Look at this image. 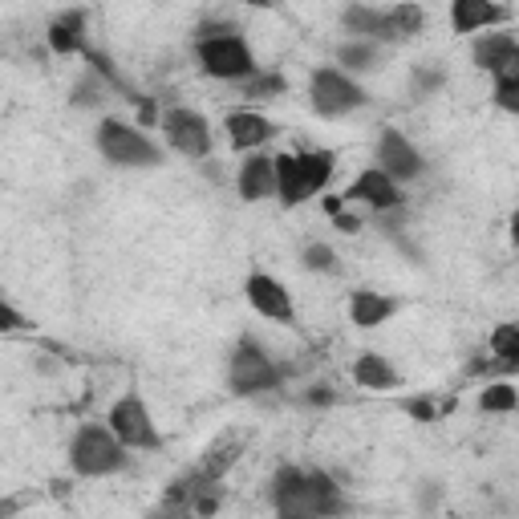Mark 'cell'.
I'll use <instances>...</instances> for the list:
<instances>
[{
  "label": "cell",
  "instance_id": "obj_13",
  "mask_svg": "<svg viewBox=\"0 0 519 519\" xmlns=\"http://www.w3.org/2000/svg\"><path fill=\"white\" fill-rule=\"evenodd\" d=\"M228 142H232V151L240 155H256L264 151V142H272L280 134V126L272 118H264L260 110H232L228 114Z\"/></svg>",
  "mask_w": 519,
  "mask_h": 519
},
{
  "label": "cell",
  "instance_id": "obj_37",
  "mask_svg": "<svg viewBox=\"0 0 519 519\" xmlns=\"http://www.w3.org/2000/svg\"><path fill=\"white\" fill-rule=\"evenodd\" d=\"M305 402H309V406H333V402H337V394H333L329 386H309Z\"/></svg>",
  "mask_w": 519,
  "mask_h": 519
},
{
  "label": "cell",
  "instance_id": "obj_4",
  "mask_svg": "<svg viewBox=\"0 0 519 519\" xmlns=\"http://www.w3.org/2000/svg\"><path fill=\"white\" fill-rule=\"evenodd\" d=\"M98 155L110 167H159L163 146L142 134V126H130L122 118H102L98 122Z\"/></svg>",
  "mask_w": 519,
  "mask_h": 519
},
{
  "label": "cell",
  "instance_id": "obj_29",
  "mask_svg": "<svg viewBox=\"0 0 519 519\" xmlns=\"http://www.w3.org/2000/svg\"><path fill=\"white\" fill-rule=\"evenodd\" d=\"M442 86H447V73H442L438 65H414V73H410L414 98H430V94H438Z\"/></svg>",
  "mask_w": 519,
  "mask_h": 519
},
{
  "label": "cell",
  "instance_id": "obj_40",
  "mask_svg": "<svg viewBox=\"0 0 519 519\" xmlns=\"http://www.w3.org/2000/svg\"><path fill=\"white\" fill-rule=\"evenodd\" d=\"M447 519H455V515H447Z\"/></svg>",
  "mask_w": 519,
  "mask_h": 519
},
{
  "label": "cell",
  "instance_id": "obj_36",
  "mask_svg": "<svg viewBox=\"0 0 519 519\" xmlns=\"http://www.w3.org/2000/svg\"><path fill=\"white\" fill-rule=\"evenodd\" d=\"M146 519H195V511H187V507H171V503H159Z\"/></svg>",
  "mask_w": 519,
  "mask_h": 519
},
{
  "label": "cell",
  "instance_id": "obj_34",
  "mask_svg": "<svg viewBox=\"0 0 519 519\" xmlns=\"http://www.w3.org/2000/svg\"><path fill=\"white\" fill-rule=\"evenodd\" d=\"M491 82H495V86H519V53H515V57H511V61H507L499 73H495Z\"/></svg>",
  "mask_w": 519,
  "mask_h": 519
},
{
  "label": "cell",
  "instance_id": "obj_6",
  "mask_svg": "<svg viewBox=\"0 0 519 519\" xmlns=\"http://www.w3.org/2000/svg\"><path fill=\"white\" fill-rule=\"evenodd\" d=\"M195 61L211 82H252L260 65L256 53L248 49V41L236 37H215V41H195Z\"/></svg>",
  "mask_w": 519,
  "mask_h": 519
},
{
  "label": "cell",
  "instance_id": "obj_9",
  "mask_svg": "<svg viewBox=\"0 0 519 519\" xmlns=\"http://www.w3.org/2000/svg\"><path fill=\"white\" fill-rule=\"evenodd\" d=\"M374 163H378V171H386L394 183H410V179H418V175L426 171V159L418 155V146H414L402 130H394V126H386V130L378 134Z\"/></svg>",
  "mask_w": 519,
  "mask_h": 519
},
{
  "label": "cell",
  "instance_id": "obj_12",
  "mask_svg": "<svg viewBox=\"0 0 519 519\" xmlns=\"http://www.w3.org/2000/svg\"><path fill=\"white\" fill-rule=\"evenodd\" d=\"M487 349L491 357H479L467 365V374L471 378H491V374H515L519 369V321H499L487 337Z\"/></svg>",
  "mask_w": 519,
  "mask_h": 519
},
{
  "label": "cell",
  "instance_id": "obj_26",
  "mask_svg": "<svg viewBox=\"0 0 519 519\" xmlns=\"http://www.w3.org/2000/svg\"><path fill=\"white\" fill-rule=\"evenodd\" d=\"M301 167H305V179H309V191H325L333 171H337V155L333 151H301Z\"/></svg>",
  "mask_w": 519,
  "mask_h": 519
},
{
  "label": "cell",
  "instance_id": "obj_28",
  "mask_svg": "<svg viewBox=\"0 0 519 519\" xmlns=\"http://www.w3.org/2000/svg\"><path fill=\"white\" fill-rule=\"evenodd\" d=\"M244 94L248 98H260V102H272V98H284L288 94V82H284V73H256L252 82H244Z\"/></svg>",
  "mask_w": 519,
  "mask_h": 519
},
{
  "label": "cell",
  "instance_id": "obj_38",
  "mask_svg": "<svg viewBox=\"0 0 519 519\" xmlns=\"http://www.w3.org/2000/svg\"><path fill=\"white\" fill-rule=\"evenodd\" d=\"M341 211H345V195H325V215L337 219Z\"/></svg>",
  "mask_w": 519,
  "mask_h": 519
},
{
  "label": "cell",
  "instance_id": "obj_31",
  "mask_svg": "<svg viewBox=\"0 0 519 519\" xmlns=\"http://www.w3.org/2000/svg\"><path fill=\"white\" fill-rule=\"evenodd\" d=\"M94 102H102V78L98 73H86V82L73 90V106H94Z\"/></svg>",
  "mask_w": 519,
  "mask_h": 519
},
{
  "label": "cell",
  "instance_id": "obj_8",
  "mask_svg": "<svg viewBox=\"0 0 519 519\" xmlns=\"http://www.w3.org/2000/svg\"><path fill=\"white\" fill-rule=\"evenodd\" d=\"M163 138L175 155L191 159V163H203L211 159V146H215V134H211V122L191 110V106H171L163 110Z\"/></svg>",
  "mask_w": 519,
  "mask_h": 519
},
{
  "label": "cell",
  "instance_id": "obj_1",
  "mask_svg": "<svg viewBox=\"0 0 519 519\" xmlns=\"http://www.w3.org/2000/svg\"><path fill=\"white\" fill-rule=\"evenodd\" d=\"M272 507L276 519H337L353 511L345 487H337L329 471H305L292 463L272 475Z\"/></svg>",
  "mask_w": 519,
  "mask_h": 519
},
{
  "label": "cell",
  "instance_id": "obj_11",
  "mask_svg": "<svg viewBox=\"0 0 519 519\" xmlns=\"http://www.w3.org/2000/svg\"><path fill=\"white\" fill-rule=\"evenodd\" d=\"M345 199H349V203L374 207L378 215H390V211H402V207H406L402 183H394V179H390L386 171H378V167H365V171L345 187Z\"/></svg>",
  "mask_w": 519,
  "mask_h": 519
},
{
  "label": "cell",
  "instance_id": "obj_14",
  "mask_svg": "<svg viewBox=\"0 0 519 519\" xmlns=\"http://www.w3.org/2000/svg\"><path fill=\"white\" fill-rule=\"evenodd\" d=\"M236 191L244 203H264V199H276V155H244L240 163V175H236Z\"/></svg>",
  "mask_w": 519,
  "mask_h": 519
},
{
  "label": "cell",
  "instance_id": "obj_21",
  "mask_svg": "<svg viewBox=\"0 0 519 519\" xmlns=\"http://www.w3.org/2000/svg\"><path fill=\"white\" fill-rule=\"evenodd\" d=\"M519 53V37H511V33H479L475 41H471V61H475V69H483V73H495L511 61Z\"/></svg>",
  "mask_w": 519,
  "mask_h": 519
},
{
  "label": "cell",
  "instance_id": "obj_18",
  "mask_svg": "<svg viewBox=\"0 0 519 519\" xmlns=\"http://www.w3.org/2000/svg\"><path fill=\"white\" fill-rule=\"evenodd\" d=\"M276 199H280V207H301L313 199L305 167H301V151L276 155Z\"/></svg>",
  "mask_w": 519,
  "mask_h": 519
},
{
  "label": "cell",
  "instance_id": "obj_5",
  "mask_svg": "<svg viewBox=\"0 0 519 519\" xmlns=\"http://www.w3.org/2000/svg\"><path fill=\"white\" fill-rule=\"evenodd\" d=\"M309 98H313L317 118H345V114L369 106V94L361 90V82L349 78L337 65H317L309 73Z\"/></svg>",
  "mask_w": 519,
  "mask_h": 519
},
{
  "label": "cell",
  "instance_id": "obj_2",
  "mask_svg": "<svg viewBox=\"0 0 519 519\" xmlns=\"http://www.w3.org/2000/svg\"><path fill=\"white\" fill-rule=\"evenodd\" d=\"M69 471L78 479H106L130 467V451L106 422H82L69 438Z\"/></svg>",
  "mask_w": 519,
  "mask_h": 519
},
{
  "label": "cell",
  "instance_id": "obj_17",
  "mask_svg": "<svg viewBox=\"0 0 519 519\" xmlns=\"http://www.w3.org/2000/svg\"><path fill=\"white\" fill-rule=\"evenodd\" d=\"M507 21H511V9L491 5V0H455L451 5V29L455 33H483V29H495V25H507Z\"/></svg>",
  "mask_w": 519,
  "mask_h": 519
},
{
  "label": "cell",
  "instance_id": "obj_20",
  "mask_svg": "<svg viewBox=\"0 0 519 519\" xmlns=\"http://www.w3.org/2000/svg\"><path fill=\"white\" fill-rule=\"evenodd\" d=\"M341 29L353 37V41H390V21H386V9H374V5H349L341 9Z\"/></svg>",
  "mask_w": 519,
  "mask_h": 519
},
{
  "label": "cell",
  "instance_id": "obj_35",
  "mask_svg": "<svg viewBox=\"0 0 519 519\" xmlns=\"http://www.w3.org/2000/svg\"><path fill=\"white\" fill-rule=\"evenodd\" d=\"M333 228H337L341 236H357V232H361V215H353V211H341V215L333 219Z\"/></svg>",
  "mask_w": 519,
  "mask_h": 519
},
{
  "label": "cell",
  "instance_id": "obj_3",
  "mask_svg": "<svg viewBox=\"0 0 519 519\" xmlns=\"http://www.w3.org/2000/svg\"><path fill=\"white\" fill-rule=\"evenodd\" d=\"M228 386L236 398H256L268 390L284 386V365L256 341V337H240L236 349L228 353Z\"/></svg>",
  "mask_w": 519,
  "mask_h": 519
},
{
  "label": "cell",
  "instance_id": "obj_33",
  "mask_svg": "<svg viewBox=\"0 0 519 519\" xmlns=\"http://www.w3.org/2000/svg\"><path fill=\"white\" fill-rule=\"evenodd\" d=\"M163 126V110H159V102L155 98H138V126Z\"/></svg>",
  "mask_w": 519,
  "mask_h": 519
},
{
  "label": "cell",
  "instance_id": "obj_25",
  "mask_svg": "<svg viewBox=\"0 0 519 519\" xmlns=\"http://www.w3.org/2000/svg\"><path fill=\"white\" fill-rule=\"evenodd\" d=\"M475 406H479L483 414H511V410H519V390H515L511 382H487V386L479 390Z\"/></svg>",
  "mask_w": 519,
  "mask_h": 519
},
{
  "label": "cell",
  "instance_id": "obj_30",
  "mask_svg": "<svg viewBox=\"0 0 519 519\" xmlns=\"http://www.w3.org/2000/svg\"><path fill=\"white\" fill-rule=\"evenodd\" d=\"M406 414H410V422H422V426H430V422H438V406L426 398V394H410V398H402L398 402Z\"/></svg>",
  "mask_w": 519,
  "mask_h": 519
},
{
  "label": "cell",
  "instance_id": "obj_32",
  "mask_svg": "<svg viewBox=\"0 0 519 519\" xmlns=\"http://www.w3.org/2000/svg\"><path fill=\"white\" fill-rule=\"evenodd\" d=\"M29 321L17 313V305L13 301H5V305H0V333H21Z\"/></svg>",
  "mask_w": 519,
  "mask_h": 519
},
{
  "label": "cell",
  "instance_id": "obj_15",
  "mask_svg": "<svg viewBox=\"0 0 519 519\" xmlns=\"http://www.w3.org/2000/svg\"><path fill=\"white\" fill-rule=\"evenodd\" d=\"M86 25H90V13H86V9H69V13H61V17H53V25H49V33H45L49 49H53L57 57H73V53L86 57V49H90Z\"/></svg>",
  "mask_w": 519,
  "mask_h": 519
},
{
  "label": "cell",
  "instance_id": "obj_24",
  "mask_svg": "<svg viewBox=\"0 0 519 519\" xmlns=\"http://www.w3.org/2000/svg\"><path fill=\"white\" fill-rule=\"evenodd\" d=\"M386 21H390V41H406V37L426 29V9H418V5H390Z\"/></svg>",
  "mask_w": 519,
  "mask_h": 519
},
{
  "label": "cell",
  "instance_id": "obj_7",
  "mask_svg": "<svg viewBox=\"0 0 519 519\" xmlns=\"http://www.w3.org/2000/svg\"><path fill=\"white\" fill-rule=\"evenodd\" d=\"M106 426L118 434V442L126 451H159L163 434L151 418V406L138 390H126L122 398H114V406L106 410Z\"/></svg>",
  "mask_w": 519,
  "mask_h": 519
},
{
  "label": "cell",
  "instance_id": "obj_19",
  "mask_svg": "<svg viewBox=\"0 0 519 519\" xmlns=\"http://www.w3.org/2000/svg\"><path fill=\"white\" fill-rule=\"evenodd\" d=\"M349 374H353V382H357L361 390H378V394L402 390V374L390 365V357H382V353H374V349L357 353V361H353Z\"/></svg>",
  "mask_w": 519,
  "mask_h": 519
},
{
  "label": "cell",
  "instance_id": "obj_16",
  "mask_svg": "<svg viewBox=\"0 0 519 519\" xmlns=\"http://www.w3.org/2000/svg\"><path fill=\"white\" fill-rule=\"evenodd\" d=\"M394 313H398V301H394V296H386V292H378V288L349 292V325H357V329H378Z\"/></svg>",
  "mask_w": 519,
  "mask_h": 519
},
{
  "label": "cell",
  "instance_id": "obj_27",
  "mask_svg": "<svg viewBox=\"0 0 519 519\" xmlns=\"http://www.w3.org/2000/svg\"><path fill=\"white\" fill-rule=\"evenodd\" d=\"M301 268H305V272H317V276H337V272H341V260H337V252H333L329 244L313 240V244L301 248Z\"/></svg>",
  "mask_w": 519,
  "mask_h": 519
},
{
  "label": "cell",
  "instance_id": "obj_23",
  "mask_svg": "<svg viewBox=\"0 0 519 519\" xmlns=\"http://www.w3.org/2000/svg\"><path fill=\"white\" fill-rule=\"evenodd\" d=\"M378 57H382V45L374 41H341L337 45V69H345L349 78L353 73H369V69H378Z\"/></svg>",
  "mask_w": 519,
  "mask_h": 519
},
{
  "label": "cell",
  "instance_id": "obj_22",
  "mask_svg": "<svg viewBox=\"0 0 519 519\" xmlns=\"http://www.w3.org/2000/svg\"><path fill=\"white\" fill-rule=\"evenodd\" d=\"M240 455H244V438L240 434H219L211 447L203 451V459L195 463L211 483H224L228 479V471L240 463Z\"/></svg>",
  "mask_w": 519,
  "mask_h": 519
},
{
  "label": "cell",
  "instance_id": "obj_39",
  "mask_svg": "<svg viewBox=\"0 0 519 519\" xmlns=\"http://www.w3.org/2000/svg\"><path fill=\"white\" fill-rule=\"evenodd\" d=\"M507 236H511V244L519 248V207L511 211V219H507Z\"/></svg>",
  "mask_w": 519,
  "mask_h": 519
},
{
  "label": "cell",
  "instance_id": "obj_10",
  "mask_svg": "<svg viewBox=\"0 0 519 519\" xmlns=\"http://www.w3.org/2000/svg\"><path fill=\"white\" fill-rule=\"evenodd\" d=\"M244 296L252 313H260L264 321H276V325H292L296 321V305H292V292L272 276V272H252L244 280Z\"/></svg>",
  "mask_w": 519,
  "mask_h": 519
}]
</instances>
